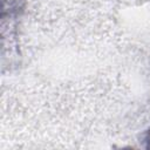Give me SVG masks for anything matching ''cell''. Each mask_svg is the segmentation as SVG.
Returning <instances> with one entry per match:
<instances>
[{
	"instance_id": "6da1fadb",
	"label": "cell",
	"mask_w": 150,
	"mask_h": 150,
	"mask_svg": "<svg viewBox=\"0 0 150 150\" xmlns=\"http://www.w3.org/2000/svg\"><path fill=\"white\" fill-rule=\"evenodd\" d=\"M148 141H149V142H150V135H149V138H148Z\"/></svg>"
}]
</instances>
